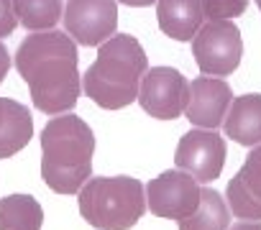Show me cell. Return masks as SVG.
I'll return each mask as SVG.
<instances>
[{
	"instance_id": "cell-22",
	"label": "cell",
	"mask_w": 261,
	"mask_h": 230,
	"mask_svg": "<svg viewBox=\"0 0 261 230\" xmlns=\"http://www.w3.org/2000/svg\"><path fill=\"white\" fill-rule=\"evenodd\" d=\"M118 3H123V6H130V8H146V6L156 3V0H118Z\"/></svg>"
},
{
	"instance_id": "cell-9",
	"label": "cell",
	"mask_w": 261,
	"mask_h": 230,
	"mask_svg": "<svg viewBox=\"0 0 261 230\" xmlns=\"http://www.w3.org/2000/svg\"><path fill=\"white\" fill-rule=\"evenodd\" d=\"M177 169L192 174L197 182H215L225 164V138L210 128H197L182 136L177 154Z\"/></svg>"
},
{
	"instance_id": "cell-6",
	"label": "cell",
	"mask_w": 261,
	"mask_h": 230,
	"mask_svg": "<svg viewBox=\"0 0 261 230\" xmlns=\"http://www.w3.org/2000/svg\"><path fill=\"white\" fill-rule=\"evenodd\" d=\"M190 100V82L182 72L172 67H154L144 74L139 102L141 107L159 121H174L185 112Z\"/></svg>"
},
{
	"instance_id": "cell-1",
	"label": "cell",
	"mask_w": 261,
	"mask_h": 230,
	"mask_svg": "<svg viewBox=\"0 0 261 230\" xmlns=\"http://www.w3.org/2000/svg\"><path fill=\"white\" fill-rule=\"evenodd\" d=\"M77 41L64 31H34L16 51V69L31 90L34 105L46 115L69 112L80 100Z\"/></svg>"
},
{
	"instance_id": "cell-17",
	"label": "cell",
	"mask_w": 261,
	"mask_h": 230,
	"mask_svg": "<svg viewBox=\"0 0 261 230\" xmlns=\"http://www.w3.org/2000/svg\"><path fill=\"white\" fill-rule=\"evenodd\" d=\"M13 11L26 31H49L59 23L64 3L62 0H13Z\"/></svg>"
},
{
	"instance_id": "cell-18",
	"label": "cell",
	"mask_w": 261,
	"mask_h": 230,
	"mask_svg": "<svg viewBox=\"0 0 261 230\" xmlns=\"http://www.w3.org/2000/svg\"><path fill=\"white\" fill-rule=\"evenodd\" d=\"M248 8V0H202V13L207 21H220V18H238Z\"/></svg>"
},
{
	"instance_id": "cell-20",
	"label": "cell",
	"mask_w": 261,
	"mask_h": 230,
	"mask_svg": "<svg viewBox=\"0 0 261 230\" xmlns=\"http://www.w3.org/2000/svg\"><path fill=\"white\" fill-rule=\"evenodd\" d=\"M8 69H11V56H8V49L0 44V82H3V77L8 74Z\"/></svg>"
},
{
	"instance_id": "cell-16",
	"label": "cell",
	"mask_w": 261,
	"mask_h": 230,
	"mask_svg": "<svg viewBox=\"0 0 261 230\" xmlns=\"http://www.w3.org/2000/svg\"><path fill=\"white\" fill-rule=\"evenodd\" d=\"M44 210L31 194L0 199V230H41Z\"/></svg>"
},
{
	"instance_id": "cell-15",
	"label": "cell",
	"mask_w": 261,
	"mask_h": 230,
	"mask_svg": "<svg viewBox=\"0 0 261 230\" xmlns=\"http://www.w3.org/2000/svg\"><path fill=\"white\" fill-rule=\"evenodd\" d=\"M228 225H230L228 202L210 187L202 189L197 210L179 220V230H228Z\"/></svg>"
},
{
	"instance_id": "cell-3",
	"label": "cell",
	"mask_w": 261,
	"mask_h": 230,
	"mask_svg": "<svg viewBox=\"0 0 261 230\" xmlns=\"http://www.w3.org/2000/svg\"><path fill=\"white\" fill-rule=\"evenodd\" d=\"M95 136L77 115L51 118L41 131V177L49 189L74 194L90 179Z\"/></svg>"
},
{
	"instance_id": "cell-2",
	"label": "cell",
	"mask_w": 261,
	"mask_h": 230,
	"mask_svg": "<svg viewBox=\"0 0 261 230\" xmlns=\"http://www.w3.org/2000/svg\"><path fill=\"white\" fill-rule=\"evenodd\" d=\"M149 72V59L139 39L110 36L97 46V59L82 77L87 97L102 110H120L139 100L141 79Z\"/></svg>"
},
{
	"instance_id": "cell-21",
	"label": "cell",
	"mask_w": 261,
	"mask_h": 230,
	"mask_svg": "<svg viewBox=\"0 0 261 230\" xmlns=\"http://www.w3.org/2000/svg\"><path fill=\"white\" fill-rule=\"evenodd\" d=\"M228 230H261V222L258 220H243V222H236Z\"/></svg>"
},
{
	"instance_id": "cell-11",
	"label": "cell",
	"mask_w": 261,
	"mask_h": 230,
	"mask_svg": "<svg viewBox=\"0 0 261 230\" xmlns=\"http://www.w3.org/2000/svg\"><path fill=\"white\" fill-rule=\"evenodd\" d=\"M228 210L238 220H261V143L251 149L241 171L228 182Z\"/></svg>"
},
{
	"instance_id": "cell-13",
	"label": "cell",
	"mask_w": 261,
	"mask_h": 230,
	"mask_svg": "<svg viewBox=\"0 0 261 230\" xmlns=\"http://www.w3.org/2000/svg\"><path fill=\"white\" fill-rule=\"evenodd\" d=\"M159 28L174 41H192L200 31L205 13L202 0H159L156 3Z\"/></svg>"
},
{
	"instance_id": "cell-4",
	"label": "cell",
	"mask_w": 261,
	"mask_h": 230,
	"mask_svg": "<svg viewBox=\"0 0 261 230\" xmlns=\"http://www.w3.org/2000/svg\"><path fill=\"white\" fill-rule=\"evenodd\" d=\"M80 215L97 230H128L146 212L144 184L134 177H95L80 189Z\"/></svg>"
},
{
	"instance_id": "cell-19",
	"label": "cell",
	"mask_w": 261,
	"mask_h": 230,
	"mask_svg": "<svg viewBox=\"0 0 261 230\" xmlns=\"http://www.w3.org/2000/svg\"><path fill=\"white\" fill-rule=\"evenodd\" d=\"M18 26L16 11H13V0H0V39L11 36Z\"/></svg>"
},
{
	"instance_id": "cell-14",
	"label": "cell",
	"mask_w": 261,
	"mask_h": 230,
	"mask_svg": "<svg viewBox=\"0 0 261 230\" xmlns=\"http://www.w3.org/2000/svg\"><path fill=\"white\" fill-rule=\"evenodd\" d=\"M34 136V121L26 105L0 97V159L18 154Z\"/></svg>"
},
{
	"instance_id": "cell-12",
	"label": "cell",
	"mask_w": 261,
	"mask_h": 230,
	"mask_svg": "<svg viewBox=\"0 0 261 230\" xmlns=\"http://www.w3.org/2000/svg\"><path fill=\"white\" fill-rule=\"evenodd\" d=\"M225 136L233 138L241 146H258L261 143V95H241L230 102L225 121H223Z\"/></svg>"
},
{
	"instance_id": "cell-23",
	"label": "cell",
	"mask_w": 261,
	"mask_h": 230,
	"mask_svg": "<svg viewBox=\"0 0 261 230\" xmlns=\"http://www.w3.org/2000/svg\"><path fill=\"white\" fill-rule=\"evenodd\" d=\"M256 6H258V11H261V0H256Z\"/></svg>"
},
{
	"instance_id": "cell-10",
	"label": "cell",
	"mask_w": 261,
	"mask_h": 230,
	"mask_svg": "<svg viewBox=\"0 0 261 230\" xmlns=\"http://www.w3.org/2000/svg\"><path fill=\"white\" fill-rule=\"evenodd\" d=\"M230 102H233L230 84L220 77H207L205 74V77L192 79L185 115H187V121L192 126L215 131L218 126H223Z\"/></svg>"
},
{
	"instance_id": "cell-8",
	"label": "cell",
	"mask_w": 261,
	"mask_h": 230,
	"mask_svg": "<svg viewBox=\"0 0 261 230\" xmlns=\"http://www.w3.org/2000/svg\"><path fill=\"white\" fill-rule=\"evenodd\" d=\"M200 194H202V187L197 184V179L192 174H187L182 169L164 171V174H159L156 179L149 182L146 207L156 217L182 220V217H187L197 210Z\"/></svg>"
},
{
	"instance_id": "cell-5",
	"label": "cell",
	"mask_w": 261,
	"mask_h": 230,
	"mask_svg": "<svg viewBox=\"0 0 261 230\" xmlns=\"http://www.w3.org/2000/svg\"><path fill=\"white\" fill-rule=\"evenodd\" d=\"M192 56L202 74L228 77L238 69L243 56V39L233 21H207L192 36Z\"/></svg>"
},
{
	"instance_id": "cell-7",
	"label": "cell",
	"mask_w": 261,
	"mask_h": 230,
	"mask_svg": "<svg viewBox=\"0 0 261 230\" xmlns=\"http://www.w3.org/2000/svg\"><path fill=\"white\" fill-rule=\"evenodd\" d=\"M67 34L82 46H100L118 28L115 0H67L62 13Z\"/></svg>"
}]
</instances>
